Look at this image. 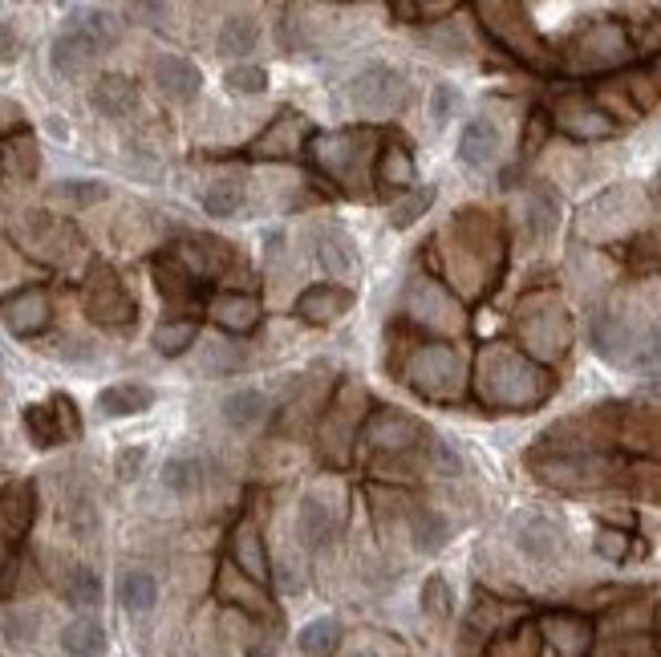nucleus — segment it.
Listing matches in <instances>:
<instances>
[{
	"label": "nucleus",
	"mask_w": 661,
	"mask_h": 657,
	"mask_svg": "<svg viewBox=\"0 0 661 657\" xmlns=\"http://www.w3.org/2000/svg\"><path fill=\"white\" fill-rule=\"evenodd\" d=\"M520 341L528 345L531 362H536V357H540V362L560 357V353L568 350V341H572V321H568L565 305L552 301V296L528 301L520 313Z\"/></svg>",
	"instance_id": "20e7f679"
},
{
	"label": "nucleus",
	"mask_w": 661,
	"mask_h": 657,
	"mask_svg": "<svg viewBox=\"0 0 661 657\" xmlns=\"http://www.w3.org/2000/svg\"><path fill=\"white\" fill-rule=\"evenodd\" d=\"M4 568H9V544L0 540V573H4Z\"/></svg>",
	"instance_id": "052dcab7"
},
{
	"label": "nucleus",
	"mask_w": 661,
	"mask_h": 657,
	"mask_svg": "<svg viewBox=\"0 0 661 657\" xmlns=\"http://www.w3.org/2000/svg\"><path fill=\"white\" fill-rule=\"evenodd\" d=\"M499 151H504V134L491 118H471L459 134V159L471 171H487V166L496 163Z\"/></svg>",
	"instance_id": "a211bd4d"
},
{
	"label": "nucleus",
	"mask_w": 661,
	"mask_h": 657,
	"mask_svg": "<svg viewBox=\"0 0 661 657\" xmlns=\"http://www.w3.org/2000/svg\"><path fill=\"white\" fill-rule=\"evenodd\" d=\"M215 600L220 605H232V609L248 613L256 621H272V600L264 593V585H256L252 576H244L236 564L227 560L215 568Z\"/></svg>",
	"instance_id": "f8f14e48"
},
{
	"label": "nucleus",
	"mask_w": 661,
	"mask_h": 657,
	"mask_svg": "<svg viewBox=\"0 0 661 657\" xmlns=\"http://www.w3.org/2000/svg\"><path fill=\"white\" fill-rule=\"evenodd\" d=\"M401 374H406V386H414L430 402H455L462 394V386H467L462 353L455 350V345H447V341H435V345L414 350Z\"/></svg>",
	"instance_id": "f03ea898"
},
{
	"label": "nucleus",
	"mask_w": 661,
	"mask_h": 657,
	"mask_svg": "<svg viewBox=\"0 0 661 657\" xmlns=\"http://www.w3.org/2000/svg\"><path fill=\"white\" fill-rule=\"evenodd\" d=\"M479 17H484L487 33L496 37L511 58H520L531 70L552 65V53L543 46V37L536 33V24L528 21V9H520V4H479Z\"/></svg>",
	"instance_id": "7ed1b4c3"
},
{
	"label": "nucleus",
	"mask_w": 661,
	"mask_h": 657,
	"mask_svg": "<svg viewBox=\"0 0 661 657\" xmlns=\"http://www.w3.org/2000/svg\"><path fill=\"white\" fill-rule=\"evenodd\" d=\"M536 471L540 479L556 483V487H592V483H604L609 475V458L601 455H552V458H536Z\"/></svg>",
	"instance_id": "ddd939ff"
},
{
	"label": "nucleus",
	"mask_w": 661,
	"mask_h": 657,
	"mask_svg": "<svg viewBox=\"0 0 661 657\" xmlns=\"http://www.w3.org/2000/svg\"><path fill=\"white\" fill-rule=\"evenodd\" d=\"M556 127L565 130L568 139L597 142V139H613L617 122L604 114L601 107L584 102V98H568V102H560V110H556Z\"/></svg>",
	"instance_id": "dca6fc26"
},
{
	"label": "nucleus",
	"mask_w": 661,
	"mask_h": 657,
	"mask_svg": "<svg viewBox=\"0 0 661 657\" xmlns=\"http://www.w3.org/2000/svg\"><path fill=\"white\" fill-rule=\"evenodd\" d=\"M406 313L414 321H423V325H435V328H459L462 325V309L459 301L435 284L430 276H414L410 289H406Z\"/></svg>",
	"instance_id": "9d476101"
},
{
	"label": "nucleus",
	"mask_w": 661,
	"mask_h": 657,
	"mask_svg": "<svg viewBox=\"0 0 661 657\" xmlns=\"http://www.w3.org/2000/svg\"><path fill=\"white\" fill-rule=\"evenodd\" d=\"M58 195L70 203H98L102 195H106V183H98V179H65V183H58Z\"/></svg>",
	"instance_id": "49530a36"
},
{
	"label": "nucleus",
	"mask_w": 661,
	"mask_h": 657,
	"mask_svg": "<svg viewBox=\"0 0 661 657\" xmlns=\"http://www.w3.org/2000/svg\"><path fill=\"white\" fill-rule=\"evenodd\" d=\"M212 317L227 333H248L261 325V301L248 293H224L212 301Z\"/></svg>",
	"instance_id": "393cba45"
},
{
	"label": "nucleus",
	"mask_w": 661,
	"mask_h": 657,
	"mask_svg": "<svg viewBox=\"0 0 661 657\" xmlns=\"http://www.w3.org/2000/svg\"><path fill=\"white\" fill-rule=\"evenodd\" d=\"M633 269L638 272H661V240H641L633 244Z\"/></svg>",
	"instance_id": "864d4df0"
},
{
	"label": "nucleus",
	"mask_w": 661,
	"mask_h": 657,
	"mask_svg": "<svg viewBox=\"0 0 661 657\" xmlns=\"http://www.w3.org/2000/svg\"><path fill=\"white\" fill-rule=\"evenodd\" d=\"M240 208H244V188H240L236 179H220V183H212V188L203 191V212L215 215V220H227Z\"/></svg>",
	"instance_id": "ea45409f"
},
{
	"label": "nucleus",
	"mask_w": 661,
	"mask_h": 657,
	"mask_svg": "<svg viewBox=\"0 0 661 657\" xmlns=\"http://www.w3.org/2000/svg\"><path fill=\"white\" fill-rule=\"evenodd\" d=\"M349 305H354L349 289H342V284H313V289L296 296V317L308 321V325H333Z\"/></svg>",
	"instance_id": "6ab92c4d"
},
{
	"label": "nucleus",
	"mask_w": 661,
	"mask_h": 657,
	"mask_svg": "<svg viewBox=\"0 0 661 657\" xmlns=\"http://www.w3.org/2000/svg\"><path fill=\"white\" fill-rule=\"evenodd\" d=\"M455 110H459V90L447 82H438L435 90H430V122H435V127H447L450 118H455Z\"/></svg>",
	"instance_id": "de8ad7c7"
},
{
	"label": "nucleus",
	"mask_w": 661,
	"mask_h": 657,
	"mask_svg": "<svg viewBox=\"0 0 661 657\" xmlns=\"http://www.w3.org/2000/svg\"><path fill=\"white\" fill-rule=\"evenodd\" d=\"M450 605H455V593H450V585L443 580V576H430V580L423 585V613L430 617V621H447Z\"/></svg>",
	"instance_id": "a18cd8bd"
},
{
	"label": "nucleus",
	"mask_w": 661,
	"mask_h": 657,
	"mask_svg": "<svg viewBox=\"0 0 661 657\" xmlns=\"http://www.w3.org/2000/svg\"><path fill=\"white\" fill-rule=\"evenodd\" d=\"M207 483V463L200 455H175L163 463V487L175 495H191L200 492Z\"/></svg>",
	"instance_id": "72a5a7b5"
},
{
	"label": "nucleus",
	"mask_w": 661,
	"mask_h": 657,
	"mask_svg": "<svg viewBox=\"0 0 661 657\" xmlns=\"http://www.w3.org/2000/svg\"><path fill=\"white\" fill-rule=\"evenodd\" d=\"M633 362L638 365H658L661 362V325L650 328V333L633 345Z\"/></svg>",
	"instance_id": "5fc2aeb1"
},
{
	"label": "nucleus",
	"mask_w": 661,
	"mask_h": 657,
	"mask_svg": "<svg viewBox=\"0 0 661 657\" xmlns=\"http://www.w3.org/2000/svg\"><path fill=\"white\" fill-rule=\"evenodd\" d=\"M342 641V625L333 617H321V621H308L301 629V654L305 657H329Z\"/></svg>",
	"instance_id": "4c0bfd02"
},
{
	"label": "nucleus",
	"mask_w": 661,
	"mask_h": 657,
	"mask_svg": "<svg viewBox=\"0 0 661 657\" xmlns=\"http://www.w3.org/2000/svg\"><path fill=\"white\" fill-rule=\"evenodd\" d=\"M592 548H597V556H604V560H626L629 556V536L626 532H617V528H601L597 532V544H592Z\"/></svg>",
	"instance_id": "8fccbe9b"
},
{
	"label": "nucleus",
	"mask_w": 661,
	"mask_h": 657,
	"mask_svg": "<svg viewBox=\"0 0 661 657\" xmlns=\"http://www.w3.org/2000/svg\"><path fill=\"white\" fill-rule=\"evenodd\" d=\"M4 629H9L17 641H29V637H33V621H21V617H9V625H4Z\"/></svg>",
	"instance_id": "bf43d9fd"
},
{
	"label": "nucleus",
	"mask_w": 661,
	"mask_h": 657,
	"mask_svg": "<svg viewBox=\"0 0 661 657\" xmlns=\"http://www.w3.org/2000/svg\"><path fill=\"white\" fill-rule=\"evenodd\" d=\"M256 41H261V29H256L252 17H227L220 24V37H215V46H220L224 58H244V53L256 49Z\"/></svg>",
	"instance_id": "c9c22d12"
},
{
	"label": "nucleus",
	"mask_w": 661,
	"mask_h": 657,
	"mask_svg": "<svg viewBox=\"0 0 661 657\" xmlns=\"http://www.w3.org/2000/svg\"><path fill=\"white\" fill-rule=\"evenodd\" d=\"M65 600L78 605V609H90L102 600V580H98L94 568H73L70 580H65Z\"/></svg>",
	"instance_id": "c03bdc74"
},
{
	"label": "nucleus",
	"mask_w": 661,
	"mask_h": 657,
	"mask_svg": "<svg viewBox=\"0 0 661 657\" xmlns=\"http://www.w3.org/2000/svg\"><path fill=\"white\" fill-rule=\"evenodd\" d=\"M0 171L9 179H33L37 175V142L29 134H17L0 146Z\"/></svg>",
	"instance_id": "e433bc0d"
},
{
	"label": "nucleus",
	"mask_w": 661,
	"mask_h": 657,
	"mask_svg": "<svg viewBox=\"0 0 661 657\" xmlns=\"http://www.w3.org/2000/svg\"><path fill=\"white\" fill-rule=\"evenodd\" d=\"M349 107L366 118H390L406 107V78L390 65H369L349 82Z\"/></svg>",
	"instance_id": "39448f33"
},
{
	"label": "nucleus",
	"mask_w": 661,
	"mask_h": 657,
	"mask_svg": "<svg viewBox=\"0 0 661 657\" xmlns=\"http://www.w3.org/2000/svg\"><path fill=\"white\" fill-rule=\"evenodd\" d=\"M232 564H236L244 576H252L256 585H268L272 564H268V552H264L261 528H256L252 519L236 524V532H232Z\"/></svg>",
	"instance_id": "aec40b11"
},
{
	"label": "nucleus",
	"mask_w": 661,
	"mask_h": 657,
	"mask_svg": "<svg viewBox=\"0 0 661 657\" xmlns=\"http://www.w3.org/2000/svg\"><path fill=\"white\" fill-rule=\"evenodd\" d=\"M224 85L232 90V94H240V98H256V94H264L268 90V70L264 65H232V70L224 73Z\"/></svg>",
	"instance_id": "37998d69"
},
{
	"label": "nucleus",
	"mask_w": 661,
	"mask_h": 657,
	"mask_svg": "<svg viewBox=\"0 0 661 657\" xmlns=\"http://www.w3.org/2000/svg\"><path fill=\"white\" fill-rule=\"evenodd\" d=\"M0 657H4V654H0Z\"/></svg>",
	"instance_id": "e2e57ef3"
},
{
	"label": "nucleus",
	"mask_w": 661,
	"mask_h": 657,
	"mask_svg": "<svg viewBox=\"0 0 661 657\" xmlns=\"http://www.w3.org/2000/svg\"><path fill=\"white\" fill-rule=\"evenodd\" d=\"M406 524H410V540L418 552H426V556H435V552L447 548L450 540V524L443 516H438L435 507H414L410 516H406Z\"/></svg>",
	"instance_id": "c85d7f7f"
},
{
	"label": "nucleus",
	"mask_w": 661,
	"mask_h": 657,
	"mask_svg": "<svg viewBox=\"0 0 661 657\" xmlns=\"http://www.w3.org/2000/svg\"><path fill=\"white\" fill-rule=\"evenodd\" d=\"M418 435H423V426L401 411H378L366 426V443L378 455H401V451H410L418 443Z\"/></svg>",
	"instance_id": "f3484780"
},
{
	"label": "nucleus",
	"mask_w": 661,
	"mask_h": 657,
	"mask_svg": "<svg viewBox=\"0 0 661 657\" xmlns=\"http://www.w3.org/2000/svg\"><path fill=\"white\" fill-rule=\"evenodd\" d=\"M516 544H520V552L528 556L531 564H552L565 556L568 548V536L565 528L556 524L552 516H523L520 519V532H516Z\"/></svg>",
	"instance_id": "4468645a"
},
{
	"label": "nucleus",
	"mask_w": 661,
	"mask_h": 657,
	"mask_svg": "<svg viewBox=\"0 0 661 657\" xmlns=\"http://www.w3.org/2000/svg\"><path fill=\"white\" fill-rule=\"evenodd\" d=\"M362 146H366V139L354 134V130H333V134H313V139H308L313 163H317L325 175L337 179V183H349V179L357 175Z\"/></svg>",
	"instance_id": "1a4fd4ad"
},
{
	"label": "nucleus",
	"mask_w": 661,
	"mask_h": 657,
	"mask_svg": "<svg viewBox=\"0 0 661 657\" xmlns=\"http://www.w3.org/2000/svg\"><path fill=\"white\" fill-rule=\"evenodd\" d=\"M17 58V33H12V24L0 21V61H12Z\"/></svg>",
	"instance_id": "13d9d810"
},
{
	"label": "nucleus",
	"mask_w": 661,
	"mask_h": 657,
	"mask_svg": "<svg viewBox=\"0 0 661 657\" xmlns=\"http://www.w3.org/2000/svg\"><path fill=\"white\" fill-rule=\"evenodd\" d=\"M296 532L305 548H329V540L337 536V519H333V507L321 499V495H305L301 507H296Z\"/></svg>",
	"instance_id": "4be33fe9"
},
{
	"label": "nucleus",
	"mask_w": 661,
	"mask_h": 657,
	"mask_svg": "<svg viewBox=\"0 0 661 657\" xmlns=\"http://www.w3.org/2000/svg\"><path fill=\"white\" fill-rule=\"evenodd\" d=\"M430 203H435V188H418L410 200H401L398 208H394L390 223H394V228H410V223L418 220V215H423Z\"/></svg>",
	"instance_id": "09e8293b"
},
{
	"label": "nucleus",
	"mask_w": 661,
	"mask_h": 657,
	"mask_svg": "<svg viewBox=\"0 0 661 657\" xmlns=\"http://www.w3.org/2000/svg\"><path fill=\"white\" fill-rule=\"evenodd\" d=\"M195 333H200L195 321H163L154 328V350L163 357H179V353H187L195 345Z\"/></svg>",
	"instance_id": "a19ab883"
},
{
	"label": "nucleus",
	"mask_w": 661,
	"mask_h": 657,
	"mask_svg": "<svg viewBox=\"0 0 661 657\" xmlns=\"http://www.w3.org/2000/svg\"><path fill=\"white\" fill-rule=\"evenodd\" d=\"M491 657H540V646L528 634H508L504 641L491 646Z\"/></svg>",
	"instance_id": "3c124183"
},
{
	"label": "nucleus",
	"mask_w": 661,
	"mask_h": 657,
	"mask_svg": "<svg viewBox=\"0 0 661 657\" xmlns=\"http://www.w3.org/2000/svg\"><path fill=\"white\" fill-rule=\"evenodd\" d=\"M102 49L90 41V37L82 33V29H65V33L53 37V46H49V65L61 73V78H78V73H85V65L98 58Z\"/></svg>",
	"instance_id": "412c9836"
},
{
	"label": "nucleus",
	"mask_w": 661,
	"mask_h": 657,
	"mask_svg": "<svg viewBox=\"0 0 661 657\" xmlns=\"http://www.w3.org/2000/svg\"><path fill=\"white\" fill-rule=\"evenodd\" d=\"M24 426H29L37 446H58L65 438V426L58 423V411H49V406H29L24 411Z\"/></svg>",
	"instance_id": "79ce46f5"
},
{
	"label": "nucleus",
	"mask_w": 661,
	"mask_h": 657,
	"mask_svg": "<svg viewBox=\"0 0 661 657\" xmlns=\"http://www.w3.org/2000/svg\"><path fill=\"white\" fill-rule=\"evenodd\" d=\"M70 24L73 29H82L98 49H106L110 41L119 37V21H114V12H106V9H78L70 17Z\"/></svg>",
	"instance_id": "58836bf2"
},
{
	"label": "nucleus",
	"mask_w": 661,
	"mask_h": 657,
	"mask_svg": "<svg viewBox=\"0 0 661 657\" xmlns=\"http://www.w3.org/2000/svg\"><path fill=\"white\" fill-rule=\"evenodd\" d=\"M151 78L159 85V94L171 98V102H195L203 90L200 65L191 58H179V53H163V58L154 61Z\"/></svg>",
	"instance_id": "2eb2a0df"
},
{
	"label": "nucleus",
	"mask_w": 661,
	"mask_h": 657,
	"mask_svg": "<svg viewBox=\"0 0 661 657\" xmlns=\"http://www.w3.org/2000/svg\"><path fill=\"white\" fill-rule=\"evenodd\" d=\"M613 657H658V649L645 634H626V641L613 646Z\"/></svg>",
	"instance_id": "6e6d98bb"
},
{
	"label": "nucleus",
	"mask_w": 661,
	"mask_h": 657,
	"mask_svg": "<svg viewBox=\"0 0 661 657\" xmlns=\"http://www.w3.org/2000/svg\"><path fill=\"white\" fill-rule=\"evenodd\" d=\"M142 463H146V446H122L119 458H114V475H119V479H126V483L139 479Z\"/></svg>",
	"instance_id": "603ef678"
},
{
	"label": "nucleus",
	"mask_w": 661,
	"mask_h": 657,
	"mask_svg": "<svg viewBox=\"0 0 661 657\" xmlns=\"http://www.w3.org/2000/svg\"><path fill=\"white\" fill-rule=\"evenodd\" d=\"M317 260L329 276H354L357 272V247L342 228H325L317 240Z\"/></svg>",
	"instance_id": "bb28decb"
},
{
	"label": "nucleus",
	"mask_w": 661,
	"mask_h": 657,
	"mask_svg": "<svg viewBox=\"0 0 661 657\" xmlns=\"http://www.w3.org/2000/svg\"><path fill=\"white\" fill-rule=\"evenodd\" d=\"M151 386H139V382H119V386H106L98 394V411L106 418H131V414L151 411Z\"/></svg>",
	"instance_id": "a878e982"
},
{
	"label": "nucleus",
	"mask_w": 661,
	"mask_h": 657,
	"mask_svg": "<svg viewBox=\"0 0 661 657\" xmlns=\"http://www.w3.org/2000/svg\"><path fill=\"white\" fill-rule=\"evenodd\" d=\"M90 107H94L102 118H126L134 107H139V90H134L131 78L106 73V78H98L94 90H90Z\"/></svg>",
	"instance_id": "b1692460"
},
{
	"label": "nucleus",
	"mask_w": 661,
	"mask_h": 657,
	"mask_svg": "<svg viewBox=\"0 0 661 657\" xmlns=\"http://www.w3.org/2000/svg\"><path fill=\"white\" fill-rule=\"evenodd\" d=\"M0 321L9 328L12 337H37V333H45L49 321H53V301H49L45 289H17L12 296L0 301Z\"/></svg>",
	"instance_id": "9b49d317"
},
{
	"label": "nucleus",
	"mask_w": 661,
	"mask_h": 657,
	"mask_svg": "<svg viewBox=\"0 0 661 657\" xmlns=\"http://www.w3.org/2000/svg\"><path fill=\"white\" fill-rule=\"evenodd\" d=\"M119 600L126 613H151L154 600H159V580L151 573H142V568H131V573H122L119 580Z\"/></svg>",
	"instance_id": "f704fd0d"
},
{
	"label": "nucleus",
	"mask_w": 661,
	"mask_h": 657,
	"mask_svg": "<svg viewBox=\"0 0 661 657\" xmlns=\"http://www.w3.org/2000/svg\"><path fill=\"white\" fill-rule=\"evenodd\" d=\"M264 414H268V398H264L261 390H236V394H227L224 398V423L232 426V431H252V426H261Z\"/></svg>",
	"instance_id": "2f4dec72"
},
{
	"label": "nucleus",
	"mask_w": 661,
	"mask_h": 657,
	"mask_svg": "<svg viewBox=\"0 0 661 657\" xmlns=\"http://www.w3.org/2000/svg\"><path fill=\"white\" fill-rule=\"evenodd\" d=\"M577 49V61L589 65V70H613L621 61H629V37L617 21H592L584 24L572 41Z\"/></svg>",
	"instance_id": "6e6552de"
},
{
	"label": "nucleus",
	"mask_w": 661,
	"mask_h": 657,
	"mask_svg": "<svg viewBox=\"0 0 661 657\" xmlns=\"http://www.w3.org/2000/svg\"><path fill=\"white\" fill-rule=\"evenodd\" d=\"M475 394L496 411H536L552 394V377L516 345H487L475 362Z\"/></svg>",
	"instance_id": "f257e3e1"
},
{
	"label": "nucleus",
	"mask_w": 661,
	"mask_h": 657,
	"mask_svg": "<svg viewBox=\"0 0 661 657\" xmlns=\"http://www.w3.org/2000/svg\"><path fill=\"white\" fill-rule=\"evenodd\" d=\"M345 657H378V654H374V649H349Z\"/></svg>",
	"instance_id": "680f3d73"
},
{
	"label": "nucleus",
	"mask_w": 661,
	"mask_h": 657,
	"mask_svg": "<svg viewBox=\"0 0 661 657\" xmlns=\"http://www.w3.org/2000/svg\"><path fill=\"white\" fill-rule=\"evenodd\" d=\"M592 345H597V353L609 357V362H626L629 353H633V328H629V321L621 317V313L601 309V313L592 317Z\"/></svg>",
	"instance_id": "5701e85b"
},
{
	"label": "nucleus",
	"mask_w": 661,
	"mask_h": 657,
	"mask_svg": "<svg viewBox=\"0 0 661 657\" xmlns=\"http://www.w3.org/2000/svg\"><path fill=\"white\" fill-rule=\"evenodd\" d=\"M374 175H378L382 188L390 191H410L414 179H418V166H414V154L401 146V142H390L386 151L378 154V163H374Z\"/></svg>",
	"instance_id": "cd10ccee"
},
{
	"label": "nucleus",
	"mask_w": 661,
	"mask_h": 657,
	"mask_svg": "<svg viewBox=\"0 0 661 657\" xmlns=\"http://www.w3.org/2000/svg\"><path fill=\"white\" fill-rule=\"evenodd\" d=\"M430 463H435V471H443V475H459V455H455L447 443H430Z\"/></svg>",
	"instance_id": "4d7b16f0"
},
{
	"label": "nucleus",
	"mask_w": 661,
	"mask_h": 657,
	"mask_svg": "<svg viewBox=\"0 0 661 657\" xmlns=\"http://www.w3.org/2000/svg\"><path fill=\"white\" fill-rule=\"evenodd\" d=\"M301 139H305V122H301V114H281L261 134V142L252 146V154H261V159H272V154H293V151H301Z\"/></svg>",
	"instance_id": "c756f323"
},
{
	"label": "nucleus",
	"mask_w": 661,
	"mask_h": 657,
	"mask_svg": "<svg viewBox=\"0 0 661 657\" xmlns=\"http://www.w3.org/2000/svg\"><path fill=\"white\" fill-rule=\"evenodd\" d=\"M61 646L70 657H102L106 654V629L94 617H78L61 629Z\"/></svg>",
	"instance_id": "473e14b6"
},
{
	"label": "nucleus",
	"mask_w": 661,
	"mask_h": 657,
	"mask_svg": "<svg viewBox=\"0 0 661 657\" xmlns=\"http://www.w3.org/2000/svg\"><path fill=\"white\" fill-rule=\"evenodd\" d=\"M536 634L540 657H584L592 646V621L580 613H543Z\"/></svg>",
	"instance_id": "423d86ee"
},
{
	"label": "nucleus",
	"mask_w": 661,
	"mask_h": 657,
	"mask_svg": "<svg viewBox=\"0 0 661 657\" xmlns=\"http://www.w3.org/2000/svg\"><path fill=\"white\" fill-rule=\"evenodd\" d=\"M85 313H90L98 325H131L134 321L131 293L122 289V281L106 264H94L90 281H85Z\"/></svg>",
	"instance_id": "0eeeda50"
},
{
	"label": "nucleus",
	"mask_w": 661,
	"mask_h": 657,
	"mask_svg": "<svg viewBox=\"0 0 661 657\" xmlns=\"http://www.w3.org/2000/svg\"><path fill=\"white\" fill-rule=\"evenodd\" d=\"M33 524V487L29 483H9L0 492V528L9 536H21Z\"/></svg>",
	"instance_id": "7c9ffc66"
}]
</instances>
